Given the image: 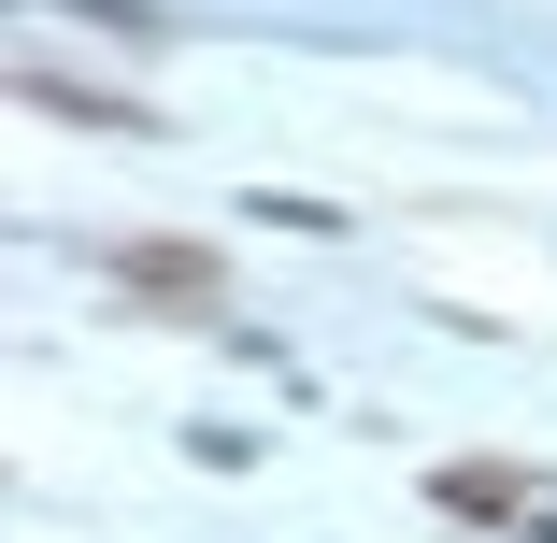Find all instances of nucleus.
Wrapping results in <instances>:
<instances>
[{
  "instance_id": "7ed1b4c3",
  "label": "nucleus",
  "mask_w": 557,
  "mask_h": 543,
  "mask_svg": "<svg viewBox=\"0 0 557 543\" xmlns=\"http://www.w3.org/2000/svg\"><path fill=\"white\" fill-rule=\"evenodd\" d=\"M15 100H29V115H58V129H172L144 86H115V72H58V58H15Z\"/></svg>"
},
{
  "instance_id": "f257e3e1",
  "label": "nucleus",
  "mask_w": 557,
  "mask_h": 543,
  "mask_svg": "<svg viewBox=\"0 0 557 543\" xmlns=\"http://www.w3.org/2000/svg\"><path fill=\"white\" fill-rule=\"evenodd\" d=\"M100 286H115V300H158V314H214V300H230V258H214V244H172V230H100Z\"/></svg>"
},
{
  "instance_id": "f03ea898",
  "label": "nucleus",
  "mask_w": 557,
  "mask_h": 543,
  "mask_svg": "<svg viewBox=\"0 0 557 543\" xmlns=\"http://www.w3.org/2000/svg\"><path fill=\"white\" fill-rule=\"evenodd\" d=\"M429 501L472 529H557V472H529V458H429Z\"/></svg>"
}]
</instances>
